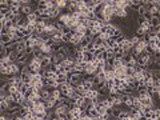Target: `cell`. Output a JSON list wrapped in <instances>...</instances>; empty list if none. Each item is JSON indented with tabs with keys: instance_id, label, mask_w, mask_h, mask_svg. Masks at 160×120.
<instances>
[{
	"instance_id": "obj_13",
	"label": "cell",
	"mask_w": 160,
	"mask_h": 120,
	"mask_svg": "<svg viewBox=\"0 0 160 120\" xmlns=\"http://www.w3.org/2000/svg\"><path fill=\"white\" fill-rule=\"evenodd\" d=\"M83 85H84V88L86 89H96L95 87V83L92 80H83Z\"/></svg>"
},
{
	"instance_id": "obj_27",
	"label": "cell",
	"mask_w": 160,
	"mask_h": 120,
	"mask_svg": "<svg viewBox=\"0 0 160 120\" xmlns=\"http://www.w3.org/2000/svg\"><path fill=\"white\" fill-rule=\"evenodd\" d=\"M129 42H131V44H132L133 47H135V46H136V44H137V43L140 42V39H139V38H137V36L135 35V34H133V35L131 36V39H129Z\"/></svg>"
},
{
	"instance_id": "obj_23",
	"label": "cell",
	"mask_w": 160,
	"mask_h": 120,
	"mask_svg": "<svg viewBox=\"0 0 160 120\" xmlns=\"http://www.w3.org/2000/svg\"><path fill=\"white\" fill-rule=\"evenodd\" d=\"M8 108H9V104H8L7 101L4 100V101H0V111L3 113H5L8 111Z\"/></svg>"
},
{
	"instance_id": "obj_17",
	"label": "cell",
	"mask_w": 160,
	"mask_h": 120,
	"mask_svg": "<svg viewBox=\"0 0 160 120\" xmlns=\"http://www.w3.org/2000/svg\"><path fill=\"white\" fill-rule=\"evenodd\" d=\"M92 40H94L92 38H88V36H84V38L82 39V42H80V46H83L84 48H87V46H88L90 43H92Z\"/></svg>"
},
{
	"instance_id": "obj_8",
	"label": "cell",
	"mask_w": 160,
	"mask_h": 120,
	"mask_svg": "<svg viewBox=\"0 0 160 120\" xmlns=\"http://www.w3.org/2000/svg\"><path fill=\"white\" fill-rule=\"evenodd\" d=\"M94 59H95V56L92 52H90V51H84L83 52V62L84 63H92Z\"/></svg>"
},
{
	"instance_id": "obj_30",
	"label": "cell",
	"mask_w": 160,
	"mask_h": 120,
	"mask_svg": "<svg viewBox=\"0 0 160 120\" xmlns=\"http://www.w3.org/2000/svg\"><path fill=\"white\" fill-rule=\"evenodd\" d=\"M87 19L88 20H96V13H95V12H90V13L87 15Z\"/></svg>"
},
{
	"instance_id": "obj_20",
	"label": "cell",
	"mask_w": 160,
	"mask_h": 120,
	"mask_svg": "<svg viewBox=\"0 0 160 120\" xmlns=\"http://www.w3.org/2000/svg\"><path fill=\"white\" fill-rule=\"evenodd\" d=\"M56 81H58L59 84H64V83H67V74H59Z\"/></svg>"
},
{
	"instance_id": "obj_21",
	"label": "cell",
	"mask_w": 160,
	"mask_h": 120,
	"mask_svg": "<svg viewBox=\"0 0 160 120\" xmlns=\"http://www.w3.org/2000/svg\"><path fill=\"white\" fill-rule=\"evenodd\" d=\"M148 11H149V13H151L152 16H160V9L156 7V5H152Z\"/></svg>"
},
{
	"instance_id": "obj_26",
	"label": "cell",
	"mask_w": 160,
	"mask_h": 120,
	"mask_svg": "<svg viewBox=\"0 0 160 120\" xmlns=\"http://www.w3.org/2000/svg\"><path fill=\"white\" fill-rule=\"evenodd\" d=\"M96 109H98V112H99V115H104V113H107V108H104L100 103H99L98 105H96Z\"/></svg>"
},
{
	"instance_id": "obj_29",
	"label": "cell",
	"mask_w": 160,
	"mask_h": 120,
	"mask_svg": "<svg viewBox=\"0 0 160 120\" xmlns=\"http://www.w3.org/2000/svg\"><path fill=\"white\" fill-rule=\"evenodd\" d=\"M145 12H147V8H145L144 5H141V7L139 8V11H137L136 13H137V15H139V16H143V15H144V13H145Z\"/></svg>"
},
{
	"instance_id": "obj_16",
	"label": "cell",
	"mask_w": 160,
	"mask_h": 120,
	"mask_svg": "<svg viewBox=\"0 0 160 120\" xmlns=\"http://www.w3.org/2000/svg\"><path fill=\"white\" fill-rule=\"evenodd\" d=\"M71 112H72V115H74V117H75V119H80V117H82V112H83V109H82V108H79V107H76V108H75V109H72ZM75 119H74V120H75Z\"/></svg>"
},
{
	"instance_id": "obj_2",
	"label": "cell",
	"mask_w": 160,
	"mask_h": 120,
	"mask_svg": "<svg viewBox=\"0 0 160 120\" xmlns=\"http://www.w3.org/2000/svg\"><path fill=\"white\" fill-rule=\"evenodd\" d=\"M58 89L62 92V95H64V96H68V93L74 89V87L71 84H68V83H64V84H59Z\"/></svg>"
},
{
	"instance_id": "obj_22",
	"label": "cell",
	"mask_w": 160,
	"mask_h": 120,
	"mask_svg": "<svg viewBox=\"0 0 160 120\" xmlns=\"http://www.w3.org/2000/svg\"><path fill=\"white\" fill-rule=\"evenodd\" d=\"M58 8H60V9L68 8V0H58Z\"/></svg>"
},
{
	"instance_id": "obj_12",
	"label": "cell",
	"mask_w": 160,
	"mask_h": 120,
	"mask_svg": "<svg viewBox=\"0 0 160 120\" xmlns=\"http://www.w3.org/2000/svg\"><path fill=\"white\" fill-rule=\"evenodd\" d=\"M0 43H3V44L8 46V44H11L12 43V38L9 35H0Z\"/></svg>"
},
{
	"instance_id": "obj_4",
	"label": "cell",
	"mask_w": 160,
	"mask_h": 120,
	"mask_svg": "<svg viewBox=\"0 0 160 120\" xmlns=\"http://www.w3.org/2000/svg\"><path fill=\"white\" fill-rule=\"evenodd\" d=\"M99 96V91L98 89H86V92H84V96L86 99H96V97Z\"/></svg>"
},
{
	"instance_id": "obj_19",
	"label": "cell",
	"mask_w": 160,
	"mask_h": 120,
	"mask_svg": "<svg viewBox=\"0 0 160 120\" xmlns=\"http://www.w3.org/2000/svg\"><path fill=\"white\" fill-rule=\"evenodd\" d=\"M75 104H76V107H79V108H83V105H84V101H86V99L83 96H79L78 99H75Z\"/></svg>"
},
{
	"instance_id": "obj_9",
	"label": "cell",
	"mask_w": 160,
	"mask_h": 120,
	"mask_svg": "<svg viewBox=\"0 0 160 120\" xmlns=\"http://www.w3.org/2000/svg\"><path fill=\"white\" fill-rule=\"evenodd\" d=\"M96 72V67L92 64V63H86V70H84V74L87 75H95Z\"/></svg>"
},
{
	"instance_id": "obj_3",
	"label": "cell",
	"mask_w": 160,
	"mask_h": 120,
	"mask_svg": "<svg viewBox=\"0 0 160 120\" xmlns=\"http://www.w3.org/2000/svg\"><path fill=\"white\" fill-rule=\"evenodd\" d=\"M116 29H117V27H116V25H113V23H108L106 27H103L102 32H106L107 35H109L111 38H112L113 34L116 32Z\"/></svg>"
},
{
	"instance_id": "obj_6",
	"label": "cell",
	"mask_w": 160,
	"mask_h": 120,
	"mask_svg": "<svg viewBox=\"0 0 160 120\" xmlns=\"http://www.w3.org/2000/svg\"><path fill=\"white\" fill-rule=\"evenodd\" d=\"M9 75H19L20 74V66L17 63H11V66L8 67Z\"/></svg>"
},
{
	"instance_id": "obj_10",
	"label": "cell",
	"mask_w": 160,
	"mask_h": 120,
	"mask_svg": "<svg viewBox=\"0 0 160 120\" xmlns=\"http://www.w3.org/2000/svg\"><path fill=\"white\" fill-rule=\"evenodd\" d=\"M76 72H80V74H84V70H86V63H75V68Z\"/></svg>"
},
{
	"instance_id": "obj_14",
	"label": "cell",
	"mask_w": 160,
	"mask_h": 120,
	"mask_svg": "<svg viewBox=\"0 0 160 120\" xmlns=\"http://www.w3.org/2000/svg\"><path fill=\"white\" fill-rule=\"evenodd\" d=\"M52 64L51 62V56H46V58L42 60V68H48V67Z\"/></svg>"
},
{
	"instance_id": "obj_24",
	"label": "cell",
	"mask_w": 160,
	"mask_h": 120,
	"mask_svg": "<svg viewBox=\"0 0 160 120\" xmlns=\"http://www.w3.org/2000/svg\"><path fill=\"white\" fill-rule=\"evenodd\" d=\"M86 112H87V115H88V116H91V117H99V116H100L96 108H92V109H90V111H86Z\"/></svg>"
},
{
	"instance_id": "obj_7",
	"label": "cell",
	"mask_w": 160,
	"mask_h": 120,
	"mask_svg": "<svg viewBox=\"0 0 160 120\" xmlns=\"http://www.w3.org/2000/svg\"><path fill=\"white\" fill-rule=\"evenodd\" d=\"M19 78L21 79V81L23 83H25V84H31L32 81V75L29 74V72H23V74L19 75Z\"/></svg>"
},
{
	"instance_id": "obj_32",
	"label": "cell",
	"mask_w": 160,
	"mask_h": 120,
	"mask_svg": "<svg viewBox=\"0 0 160 120\" xmlns=\"http://www.w3.org/2000/svg\"><path fill=\"white\" fill-rule=\"evenodd\" d=\"M157 120H160V117H159V119H157Z\"/></svg>"
},
{
	"instance_id": "obj_11",
	"label": "cell",
	"mask_w": 160,
	"mask_h": 120,
	"mask_svg": "<svg viewBox=\"0 0 160 120\" xmlns=\"http://www.w3.org/2000/svg\"><path fill=\"white\" fill-rule=\"evenodd\" d=\"M74 89H75V92L78 93L79 96H84V92H86V88H84V85H83V83H82V84H79V85H76V87H74Z\"/></svg>"
},
{
	"instance_id": "obj_31",
	"label": "cell",
	"mask_w": 160,
	"mask_h": 120,
	"mask_svg": "<svg viewBox=\"0 0 160 120\" xmlns=\"http://www.w3.org/2000/svg\"><path fill=\"white\" fill-rule=\"evenodd\" d=\"M159 101H160V96H159Z\"/></svg>"
},
{
	"instance_id": "obj_1",
	"label": "cell",
	"mask_w": 160,
	"mask_h": 120,
	"mask_svg": "<svg viewBox=\"0 0 160 120\" xmlns=\"http://www.w3.org/2000/svg\"><path fill=\"white\" fill-rule=\"evenodd\" d=\"M28 66H29V74L31 75L40 74V71L43 70V68H42V62H40L39 59H36V58H32Z\"/></svg>"
},
{
	"instance_id": "obj_15",
	"label": "cell",
	"mask_w": 160,
	"mask_h": 120,
	"mask_svg": "<svg viewBox=\"0 0 160 120\" xmlns=\"http://www.w3.org/2000/svg\"><path fill=\"white\" fill-rule=\"evenodd\" d=\"M48 8V5H47V0H39V4H37V8L36 9H39V11H46Z\"/></svg>"
},
{
	"instance_id": "obj_5",
	"label": "cell",
	"mask_w": 160,
	"mask_h": 120,
	"mask_svg": "<svg viewBox=\"0 0 160 120\" xmlns=\"http://www.w3.org/2000/svg\"><path fill=\"white\" fill-rule=\"evenodd\" d=\"M115 17H117V19H127V17H128V13H127V11L123 9V8L115 7Z\"/></svg>"
},
{
	"instance_id": "obj_25",
	"label": "cell",
	"mask_w": 160,
	"mask_h": 120,
	"mask_svg": "<svg viewBox=\"0 0 160 120\" xmlns=\"http://www.w3.org/2000/svg\"><path fill=\"white\" fill-rule=\"evenodd\" d=\"M128 117H129L128 111H123V109H121V112H120V115H119L117 119L119 120H125V119H128Z\"/></svg>"
},
{
	"instance_id": "obj_28",
	"label": "cell",
	"mask_w": 160,
	"mask_h": 120,
	"mask_svg": "<svg viewBox=\"0 0 160 120\" xmlns=\"http://www.w3.org/2000/svg\"><path fill=\"white\" fill-rule=\"evenodd\" d=\"M95 50H96V46H95L94 43H90V44L87 46V48H86V51H90V52H92V54L95 52Z\"/></svg>"
},
{
	"instance_id": "obj_18",
	"label": "cell",
	"mask_w": 160,
	"mask_h": 120,
	"mask_svg": "<svg viewBox=\"0 0 160 120\" xmlns=\"http://www.w3.org/2000/svg\"><path fill=\"white\" fill-rule=\"evenodd\" d=\"M149 23H151L152 28L157 27V25H160V17H159V16H152V19L149 20Z\"/></svg>"
}]
</instances>
